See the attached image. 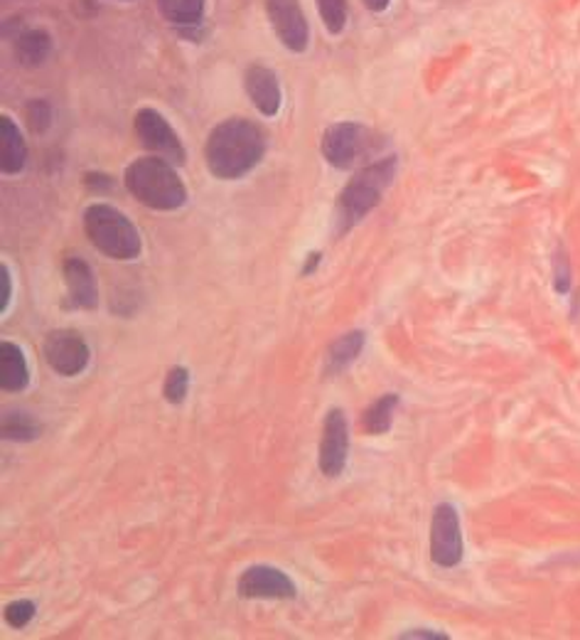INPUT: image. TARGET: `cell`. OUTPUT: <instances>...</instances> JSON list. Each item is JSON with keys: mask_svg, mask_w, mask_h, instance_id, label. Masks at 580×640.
Listing matches in <instances>:
<instances>
[{"mask_svg": "<svg viewBox=\"0 0 580 640\" xmlns=\"http://www.w3.org/2000/svg\"><path fill=\"white\" fill-rule=\"evenodd\" d=\"M295 583L276 567L256 564L239 577V597L244 599H295Z\"/></svg>", "mask_w": 580, "mask_h": 640, "instance_id": "11", "label": "cell"}, {"mask_svg": "<svg viewBox=\"0 0 580 640\" xmlns=\"http://www.w3.org/2000/svg\"><path fill=\"white\" fill-rule=\"evenodd\" d=\"M84 183L89 185V188H97V190H109L111 188V178L109 175H87V178H84Z\"/></svg>", "mask_w": 580, "mask_h": 640, "instance_id": "28", "label": "cell"}, {"mask_svg": "<svg viewBox=\"0 0 580 640\" xmlns=\"http://www.w3.org/2000/svg\"><path fill=\"white\" fill-rule=\"evenodd\" d=\"M42 355L58 375L74 377L89 365V346L79 332L52 330L42 342Z\"/></svg>", "mask_w": 580, "mask_h": 640, "instance_id": "8", "label": "cell"}, {"mask_svg": "<svg viewBox=\"0 0 580 640\" xmlns=\"http://www.w3.org/2000/svg\"><path fill=\"white\" fill-rule=\"evenodd\" d=\"M396 168V155L381 158V161H374L367 168H362L348 183V188L340 194V202H337V227H340V235L352 225H357L362 217H367L379 205L381 194L394 183Z\"/></svg>", "mask_w": 580, "mask_h": 640, "instance_id": "3", "label": "cell"}, {"mask_svg": "<svg viewBox=\"0 0 580 640\" xmlns=\"http://www.w3.org/2000/svg\"><path fill=\"white\" fill-rule=\"evenodd\" d=\"M33 618H35V604H33V601L21 599V601H13V604L5 606L8 626H13L17 630L25 628Z\"/></svg>", "mask_w": 580, "mask_h": 640, "instance_id": "24", "label": "cell"}, {"mask_svg": "<svg viewBox=\"0 0 580 640\" xmlns=\"http://www.w3.org/2000/svg\"><path fill=\"white\" fill-rule=\"evenodd\" d=\"M430 560L438 567L453 569L463 562L461 515L451 503H441L430 519Z\"/></svg>", "mask_w": 580, "mask_h": 640, "instance_id": "6", "label": "cell"}, {"mask_svg": "<svg viewBox=\"0 0 580 640\" xmlns=\"http://www.w3.org/2000/svg\"><path fill=\"white\" fill-rule=\"evenodd\" d=\"M84 231L101 254L116 262H130L143 249L134 222L104 202H93L84 210Z\"/></svg>", "mask_w": 580, "mask_h": 640, "instance_id": "4", "label": "cell"}, {"mask_svg": "<svg viewBox=\"0 0 580 640\" xmlns=\"http://www.w3.org/2000/svg\"><path fill=\"white\" fill-rule=\"evenodd\" d=\"M399 638L401 640H424V638H430V640H447L445 633H438V630H426V628L408 630V633H401Z\"/></svg>", "mask_w": 580, "mask_h": 640, "instance_id": "27", "label": "cell"}, {"mask_svg": "<svg viewBox=\"0 0 580 640\" xmlns=\"http://www.w3.org/2000/svg\"><path fill=\"white\" fill-rule=\"evenodd\" d=\"M350 456V426L348 416L342 410H330L323 424V441H320V470L327 478L342 476L348 468Z\"/></svg>", "mask_w": 580, "mask_h": 640, "instance_id": "9", "label": "cell"}, {"mask_svg": "<svg viewBox=\"0 0 580 640\" xmlns=\"http://www.w3.org/2000/svg\"><path fill=\"white\" fill-rule=\"evenodd\" d=\"M320 259H323L320 254H311V262H307V264H305V268H303V274H313V272H315V266H317V264H320Z\"/></svg>", "mask_w": 580, "mask_h": 640, "instance_id": "30", "label": "cell"}, {"mask_svg": "<svg viewBox=\"0 0 580 640\" xmlns=\"http://www.w3.org/2000/svg\"><path fill=\"white\" fill-rule=\"evenodd\" d=\"M266 153V131L247 118H229L210 134L207 165L219 180H237L254 171Z\"/></svg>", "mask_w": 580, "mask_h": 640, "instance_id": "1", "label": "cell"}, {"mask_svg": "<svg viewBox=\"0 0 580 640\" xmlns=\"http://www.w3.org/2000/svg\"><path fill=\"white\" fill-rule=\"evenodd\" d=\"M27 146L11 116H0V168L5 175H17L25 168Z\"/></svg>", "mask_w": 580, "mask_h": 640, "instance_id": "14", "label": "cell"}, {"mask_svg": "<svg viewBox=\"0 0 580 640\" xmlns=\"http://www.w3.org/2000/svg\"><path fill=\"white\" fill-rule=\"evenodd\" d=\"M389 3H391V0H364V5H367L369 11H374V13H381V11H387Z\"/></svg>", "mask_w": 580, "mask_h": 640, "instance_id": "29", "label": "cell"}, {"mask_svg": "<svg viewBox=\"0 0 580 640\" xmlns=\"http://www.w3.org/2000/svg\"><path fill=\"white\" fill-rule=\"evenodd\" d=\"M187 389H190V373L185 367H173L171 375L165 377L163 394L171 404H182L187 397Z\"/></svg>", "mask_w": 580, "mask_h": 640, "instance_id": "22", "label": "cell"}, {"mask_svg": "<svg viewBox=\"0 0 580 640\" xmlns=\"http://www.w3.org/2000/svg\"><path fill=\"white\" fill-rule=\"evenodd\" d=\"M554 289L566 296L570 291V264L564 249H558V254L554 259Z\"/></svg>", "mask_w": 580, "mask_h": 640, "instance_id": "25", "label": "cell"}, {"mask_svg": "<svg viewBox=\"0 0 580 640\" xmlns=\"http://www.w3.org/2000/svg\"><path fill=\"white\" fill-rule=\"evenodd\" d=\"M136 134L140 143L151 148L155 155L165 158L167 163L182 165L185 163V146L180 138H177L175 128L167 124L163 114H157L155 109H140L136 114Z\"/></svg>", "mask_w": 580, "mask_h": 640, "instance_id": "7", "label": "cell"}, {"mask_svg": "<svg viewBox=\"0 0 580 640\" xmlns=\"http://www.w3.org/2000/svg\"><path fill=\"white\" fill-rule=\"evenodd\" d=\"M315 3L327 30L340 35L344 30V23H348V3L344 0H315Z\"/></svg>", "mask_w": 580, "mask_h": 640, "instance_id": "21", "label": "cell"}, {"mask_svg": "<svg viewBox=\"0 0 580 640\" xmlns=\"http://www.w3.org/2000/svg\"><path fill=\"white\" fill-rule=\"evenodd\" d=\"M64 284H67V296L72 309H84L93 311L99 305V289L97 278H93L91 266L84 262V259L70 256L62 266Z\"/></svg>", "mask_w": 580, "mask_h": 640, "instance_id": "12", "label": "cell"}, {"mask_svg": "<svg viewBox=\"0 0 580 640\" xmlns=\"http://www.w3.org/2000/svg\"><path fill=\"white\" fill-rule=\"evenodd\" d=\"M377 136L369 128L352 122L332 124L323 136V155L327 158V163L340 171L354 168L360 161L377 151Z\"/></svg>", "mask_w": 580, "mask_h": 640, "instance_id": "5", "label": "cell"}, {"mask_svg": "<svg viewBox=\"0 0 580 640\" xmlns=\"http://www.w3.org/2000/svg\"><path fill=\"white\" fill-rule=\"evenodd\" d=\"M157 8L173 25H192L204 13V0H157Z\"/></svg>", "mask_w": 580, "mask_h": 640, "instance_id": "19", "label": "cell"}, {"mask_svg": "<svg viewBox=\"0 0 580 640\" xmlns=\"http://www.w3.org/2000/svg\"><path fill=\"white\" fill-rule=\"evenodd\" d=\"M364 342H367V336L362 330H352L348 336H342L340 340L332 342V348L327 350V365L325 373L327 375H337L342 369H348L354 360L362 355Z\"/></svg>", "mask_w": 580, "mask_h": 640, "instance_id": "16", "label": "cell"}, {"mask_svg": "<svg viewBox=\"0 0 580 640\" xmlns=\"http://www.w3.org/2000/svg\"><path fill=\"white\" fill-rule=\"evenodd\" d=\"M52 52V37L45 30H25L15 40V58L21 60L23 67H40Z\"/></svg>", "mask_w": 580, "mask_h": 640, "instance_id": "17", "label": "cell"}, {"mask_svg": "<svg viewBox=\"0 0 580 640\" xmlns=\"http://www.w3.org/2000/svg\"><path fill=\"white\" fill-rule=\"evenodd\" d=\"M247 95L264 116H276L280 109V85L274 70L251 64L247 70Z\"/></svg>", "mask_w": 580, "mask_h": 640, "instance_id": "13", "label": "cell"}, {"mask_svg": "<svg viewBox=\"0 0 580 640\" xmlns=\"http://www.w3.org/2000/svg\"><path fill=\"white\" fill-rule=\"evenodd\" d=\"M11 293H13V284H11V272H8L5 264L0 266V311L5 313L8 303H11Z\"/></svg>", "mask_w": 580, "mask_h": 640, "instance_id": "26", "label": "cell"}, {"mask_svg": "<svg viewBox=\"0 0 580 640\" xmlns=\"http://www.w3.org/2000/svg\"><path fill=\"white\" fill-rule=\"evenodd\" d=\"M126 188L143 205L153 210H177L185 205L187 188L175 173L173 163L161 155L138 158L126 171Z\"/></svg>", "mask_w": 580, "mask_h": 640, "instance_id": "2", "label": "cell"}, {"mask_svg": "<svg viewBox=\"0 0 580 640\" xmlns=\"http://www.w3.org/2000/svg\"><path fill=\"white\" fill-rule=\"evenodd\" d=\"M25 114H27V126H30L35 134H45L52 124V109L45 99L30 101L25 109Z\"/></svg>", "mask_w": 580, "mask_h": 640, "instance_id": "23", "label": "cell"}, {"mask_svg": "<svg viewBox=\"0 0 580 640\" xmlns=\"http://www.w3.org/2000/svg\"><path fill=\"white\" fill-rule=\"evenodd\" d=\"M399 406V394H383L364 412V431L371 436H381L394 424V412Z\"/></svg>", "mask_w": 580, "mask_h": 640, "instance_id": "18", "label": "cell"}, {"mask_svg": "<svg viewBox=\"0 0 580 640\" xmlns=\"http://www.w3.org/2000/svg\"><path fill=\"white\" fill-rule=\"evenodd\" d=\"M266 8L278 40L290 52H303L307 48V40H311V30H307L301 3L298 0H268Z\"/></svg>", "mask_w": 580, "mask_h": 640, "instance_id": "10", "label": "cell"}, {"mask_svg": "<svg viewBox=\"0 0 580 640\" xmlns=\"http://www.w3.org/2000/svg\"><path fill=\"white\" fill-rule=\"evenodd\" d=\"M42 426L35 416L25 412H8L3 416V439L8 441H35Z\"/></svg>", "mask_w": 580, "mask_h": 640, "instance_id": "20", "label": "cell"}, {"mask_svg": "<svg viewBox=\"0 0 580 640\" xmlns=\"http://www.w3.org/2000/svg\"><path fill=\"white\" fill-rule=\"evenodd\" d=\"M0 367H3L0 385H3L5 392H23L27 382H30L23 350L11 340H3V346H0Z\"/></svg>", "mask_w": 580, "mask_h": 640, "instance_id": "15", "label": "cell"}]
</instances>
